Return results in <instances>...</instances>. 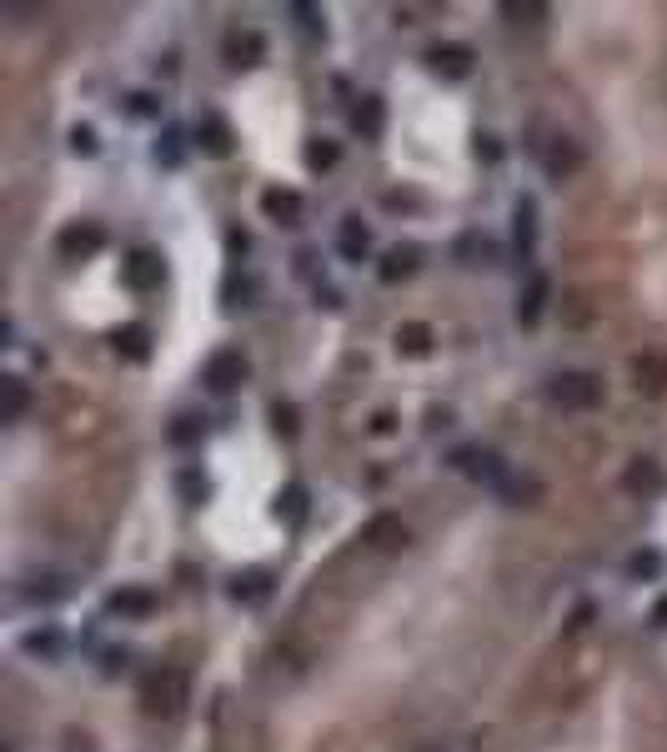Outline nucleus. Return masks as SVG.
<instances>
[{"label": "nucleus", "instance_id": "2eb2a0df", "mask_svg": "<svg viewBox=\"0 0 667 752\" xmlns=\"http://www.w3.org/2000/svg\"><path fill=\"white\" fill-rule=\"evenodd\" d=\"M196 141H201V151L206 156H231V126L221 121V116H201V126H196Z\"/></svg>", "mask_w": 667, "mask_h": 752}, {"label": "nucleus", "instance_id": "aec40b11", "mask_svg": "<svg viewBox=\"0 0 667 752\" xmlns=\"http://www.w3.org/2000/svg\"><path fill=\"white\" fill-rule=\"evenodd\" d=\"M397 351H402V356H427V351H432V326H422V321L397 326Z\"/></svg>", "mask_w": 667, "mask_h": 752}, {"label": "nucleus", "instance_id": "4be33fe9", "mask_svg": "<svg viewBox=\"0 0 667 752\" xmlns=\"http://www.w3.org/2000/svg\"><path fill=\"white\" fill-rule=\"evenodd\" d=\"M261 51H266V46H261V36H256V31H246V36H231V41H226V61H231V66H256V61H261Z\"/></svg>", "mask_w": 667, "mask_h": 752}, {"label": "nucleus", "instance_id": "6ab92c4d", "mask_svg": "<svg viewBox=\"0 0 667 752\" xmlns=\"http://www.w3.org/2000/svg\"><path fill=\"white\" fill-rule=\"evenodd\" d=\"M111 341H116V351H121L126 361H146V356H151V331H146V326H121Z\"/></svg>", "mask_w": 667, "mask_h": 752}, {"label": "nucleus", "instance_id": "9d476101", "mask_svg": "<svg viewBox=\"0 0 667 752\" xmlns=\"http://www.w3.org/2000/svg\"><path fill=\"white\" fill-rule=\"evenodd\" d=\"M407 522L402 517H392V512H382V517H372L367 522V542L377 547V552H397V547H407Z\"/></svg>", "mask_w": 667, "mask_h": 752}, {"label": "nucleus", "instance_id": "ddd939ff", "mask_svg": "<svg viewBox=\"0 0 667 752\" xmlns=\"http://www.w3.org/2000/svg\"><path fill=\"white\" fill-rule=\"evenodd\" d=\"M577 166H582V146L567 141V136H557V141L547 146V176H552V181H567Z\"/></svg>", "mask_w": 667, "mask_h": 752}, {"label": "nucleus", "instance_id": "6e6552de", "mask_svg": "<svg viewBox=\"0 0 667 752\" xmlns=\"http://www.w3.org/2000/svg\"><path fill=\"white\" fill-rule=\"evenodd\" d=\"M662 487H667V477H662V467H657L652 457L627 462V472H622V492H632V497H657Z\"/></svg>", "mask_w": 667, "mask_h": 752}, {"label": "nucleus", "instance_id": "f03ea898", "mask_svg": "<svg viewBox=\"0 0 667 752\" xmlns=\"http://www.w3.org/2000/svg\"><path fill=\"white\" fill-rule=\"evenodd\" d=\"M552 402L562 412H592L602 402V382H597L592 371H562L557 382H552Z\"/></svg>", "mask_w": 667, "mask_h": 752}, {"label": "nucleus", "instance_id": "b1692460", "mask_svg": "<svg viewBox=\"0 0 667 752\" xmlns=\"http://www.w3.org/2000/svg\"><path fill=\"white\" fill-rule=\"evenodd\" d=\"M337 161H342L337 141H311V146H306V166H311V171H331Z\"/></svg>", "mask_w": 667, "mask_h": 752}, {"label": "nucleus", "instance_id": "423d86ee", "mask_svg": "<svg viewBox=\"0 0 667 752\" xmlns=\"http://www.w3.org/2000/svg\"><path fill=\"white\" fill-rule=\"evenodd\" d=\"M161 281H166V266H161L156 251H131V256H126V286H131V291L146 296V291H156Z\"/></svg>", "mask_w": 667, "mask_h": 752}, {"label": "nucleus", "instance_id": "a211bd4d", "mask_svg": "<svg viewBox=\"0 0 667 752\" xmlns=\"http://www.w3.org/2000/svg\"><path fill=\"white\" fill-rule=\"evenodd\" d=\"M542 306H547V276L537 271V276L527 281V296L517 301V321H522V326H537V316H542Z\"/></svg>", "mask_w": 667, "mask_h": 752}, {"label": "nucleus", "instance_id": "f704fd0d", "mask_svg": "<svg viewBox=\"0 0 667 752\" xmlns=\"http://www.w3.org/2000/svg\"><path fill=\"white\" fill-rule=\"evenodd\" d=\"M26 647H31V652H56V637H51V632H46V637L36 632V637H26Z\"/></svg>", "mask_w": 667, "mask_h": 752}, {"label": "nucleus", "instance_id": "f257e3e1", "mask_svg": "<svg viewBox=\"0 0 667 752\" xmlns=\"http://www.w3.org/2000/svg\"><path fill=\"white\" fill-rule=\"evenodd\" d=\"M141 702H146V712H156V717H176L181 702H186V672L156 667V672L141 682Z\"/></svg>", "mask_w": 667, "mask_h": 752}, {"label": "nucleus", "instance_id": "f3484780", "mask_svg": "<svg viewBox=\"0 0 667 752\" xmlns=\"http://www.w3.org/2000/svg\"><path fill=\"white\" fill-rule=\"evenodd\" d=\"M417 271V246H392L387 256H382V266H377V276L392 286V281H402V276H412Z\"/></svg>", "mask_w": 667, "mask_h": 752}, {"label": "nucleus", "instance_id": "4468645a", "mask_svg": "<svg viewBox=\"0 0 667 752\" xmlns=\"http://www.w3.org/2000/svg\"><path fill=\"white\" fill-rule=\"evenodd\" d=\"M337 251H342L347 261H367V251H372V231L362 226V216H347V221H342V231H337Z\"/></svg>", "mask_w": 667, "mask_h": 752}, {"label": "nucleus", "instance_id": "bb28decb", "mask_svg": "<svg viewBox=\"0 0 667 752\" xmlns=\"http://www.w3.org/2000/svg\"><path fill=\"white\" fill-rule=\"evenodd\" d=\"M156 161H166V166L181 161V131H166V136L156 141Z\"/></svg>", "mask_w": 667, "mask_h": 752}, {"label": "nucleus", "instance_id": "412c9836", "mask_svg": "<svg viewBox=\"0 0 667 752\" xmlns=\"http://www.w3.org/2000/svg\"><path fill=\"white\" fill-rule=\"evenodd\" d=\"M0 392H6V422H21L31 412V387L21 382V376H6L0 382Z\"/></svg>", "mask_w": 667, "mask_h": 752}, {"label": "nucleus", "instance_id": "7c9ffc66", "mask_svg": "<svg viewBox=\"0 0 667 752\" xmlns=\"http://www.w3.org/2000/svg\"><path fill=\"white\" fill-rule=\"evenodd\" d=\"M301 512H306V492H301V487H286V517L301 522Z\"/></svg>", "mask_w": 667, "mask_h": 752}, {"label": "nucleus", "instance_id": "c9c22d12", "mask_svg": "<svg viewBox=\"0 0 667 752\" xmlns=\"http://www.w3.org/2000/svg\"><path fill=\"white\" fill-rule=\"evenodd\" d=\"M131 111H136V116H151L156 106H151V96H131Z\"/></svg>", "mask_w": 667, "mask_h": 752}, {"label": "nucleus", "instance_id": "393cba45", "mask_svg": "<svg viewBox=\"0 0 667 752\" xmlns=\"http://www.w3.org/2000/svg\"><path fill=\"white\" fill-rule=\"evenodd\" d=\"M231 597H236V602H261V597H266V572L236 577V582H231Z\"/></svg>", "mask_w": 667, "mask_h": 752}, {"label": "nucleus", "instance_id": "20e7f679", "mask_svg": "<svg viewBox=\"0 0 667 752\" xmlns=\"http://www.w3.org/2000/svg\"><path fill=\"white\" fill-rule=\"evenodd\" d=\"M106 246V231L96 226V221H81V226H66L61 236H56V251L66 256V261H81V256H96Z\"/></svg>", "mask_w": 667, "mask_h": 752}, {"label": "nucleus", "instance_id": "9b49d317", "mask_svg": "<svg viewBox=\"0 0 667 752\" xmlns=\"http://www.w3.org/2000/svg\"><path fill=\"white\" fill-rule=\"evenodd\" d=\"M116 617H136V622H146L151 612H156V592H146V587H121V592H111V602H106Z\"/></svg>", "mask_w": 667, "mask_h": 752}, {"label": "nucleus", "instance_id": "c85d7f7f", "mask_svg": "<svg viewBox=\"0 0 667 752\" xmlns=\"http://www.w3.org/2000/svg\"><path fill=\"white\" fill-rule=\"evenodd\" d=\"M71 151L96 156V131H91V126H76V131H71Z\"/></svg>", "mask_w": 667, "mask_h": 752}, {"label": "nucleus", "instance_id": "e433bc0d", "mask_svg": "<svg viewBox=\"0 0 667 752\" xmlns=\"http://www.w3.org/2000/svg\"><path fill=\"white\" fill-rule=\"evenodd\" d=\"M397 427V417L392 412H377V422H372V432H392Z\"/></svg>", "mask_w": 667, "mask_h": 752}, {"label": "nucleus", "instance_id": "39448f33", "mask_svg": "<svg viewBox=\"0 0 667 752\" xmlns=\"http://www.w3.org/2000/svg\"><path fill=\"white\" fill-rule=\"evenodd\" d=\"M261 211H266L276 226H301V216H306V201H301L291 186H271V191H261Z\"/></svg>", "mask_w": 667, "mask_h": 752}, {"label": "nucleus", "instance_id": "c756f323", "mask_svg": "<svg viewBox=\"0 0 667 752\" xmlns=\"http://www.w3.org/2000/svg\"><path fill=\"white\" fill-rule=\"evenodd\" d=\"M502 16H512V21H542V16H547V6H512V0H507Z\"/></svg>", "mask_w": 667, "mask_h": 752}, {"label": "nucleus", "instance_id": "0eeeda50", "mask_svg": "<svg viewBox=\"0 0 667 752\" xmlns=\"http://www.w3.org/2000/svg\"><path fill=\"white\" fill-rule=\"evenodd\" d=\"M427 66H432L437 76H447V81H467V76H472V51L457 46V41H447V46H432V51H427Z\"/></svg>", "mask_w": 667, "mask_h": 752}, {"label": "nucleus", "instance_id": "473e14b6", "mask_svg": "<svg viewBox=\"0 0 667 752\" xmlns=\"http://www.w3.org/2000/svg\"><path fill=\"white\" fill-rule=\"evenodd\" d=\"M181 492H186L191 502H201V497H206V477H196V472H186V477H181Z\"/></svg>", "mask_w": 667, "mask_h": 752}, {"label": "nucleus", "instance_id": "f8f14e48", "mask_svg": "<svg viewBox=\"0 0 667 752\" xmlns=\"http://www.w3.org/2000/svg\"><path fill=\"white\" fill-rule=\"evenodd\" d=\"M352 126H357L362 141H377V136L387 131V106H382V96H362V106L352 111Z\"/></svg>", "mask_w": 667, "mask_h": 752}, {"label": "nucleus", "instance_id": "1a4fd4ad", "mask_svg": "<svg viewBox=\"0 0 667 752\" xmlns=\"http://www.w3.org/2000/svg\"><path fill=\"white\" fill-rule=\"evenodd\" d=\"M632 376H637V392L662 397V392H667V356H662V351H642V356L632 361Z\"/></svg>", "mask_w": 667, "mask_h": 752}, {"label": "nucleus", "instance_id": "2f4dec72", "mask_svg": "<svg viewBox=\"0 0 667 752\" xmlns=\"http://www.w3.org/2000/svg\"><path fill=\"white\" fill-rule=\"evenodd\" d=\"M196 432H201V427H196V417H181V422L171 427V442H196Z\"/></svg>", "mask_w": 667, "mask_h": 752}, {"label": "nucleus", "instance_id": "5701e85b", "mask_svg": "<svg viewBox=\"0 0 667 752\" xmlns=\"http://www.w3.org/2000/svg\"><path fill=\"white\" fill-rule=\"evenodd\" d=\"M532 236H537V201L522 196V201H517V246L532 251Z\"/></svg>", "mask_w": 667, "mask_h": 752}, {"label": "nucleus", "instance_id": "7ed1b4c3", "mask_svg": "<svg viewBox=\"0 0 667 752\" xmlns=\"http://www.w3.org/2000/svg\"><path fill=\"white\" fill-rule=\"evenodd\" d=\"M241 382H246V356L231 351V346L211 351V361H206V387H211L216 397H226V392H236Z\"/></svg>", "mask_w": 667, "mask_h": 752}, {"label": "nucleus", "instance_id": "a878e982", "mask_svg": "<svg viewBox=\"0 0 667 752\" xmlns=\"http://www.w3.org/2000/svg\"><path fill=\"white\" fill-rule=\"evenodd\" d=\"M627 572H632V577H657V572H662V557H657V552H632Z\"/></svg>", "mask_w": 667, "mask_h": 752}, {"label": "nucleus", "instance_id": "dca6fc26", "mask_svg": "<svg viewBox=\"0 0 667 752\" xmlns=\"http://www.w3.org/2000/svg\"><path fill=\"white\" fill-rule=\"evenodd\" d=\"M457 467H462L467 477H477V482H502V462H497L492 452L467 447V452H457Z\"/></svg>", "mask_w": 667, "mask_h": 752}, {"label": "nucleus", "instance_id": "72a5a7b5", "mask_svg": "<svg viewBox=\"0 0 667 752\" xmlns=\"http://www.w3.org/2000/svg\"><path fill=\"white\" fill-rule=\"evenodd\" d=\"M291 16H301V26H306V31H321V21H316V6H301V0H296V6H291Z\"/></svg>", "mask_w": 667, "mask_h": 752}, {"label": "nucleus", "instance_id": "cd10ccee", "mask_svg": "<svg viewBox=\"0 0 667 752\" xmlns=\"http://www.w3.org/2000/svg\"><path fill=\"white\" fill-rule=\"evenodd\" d=\"M271 427L286 432V437H296V407H291V402H276V407H271Z\"/></svg>", "mask_w": 667, "mask_h": 752}]
</instances>
